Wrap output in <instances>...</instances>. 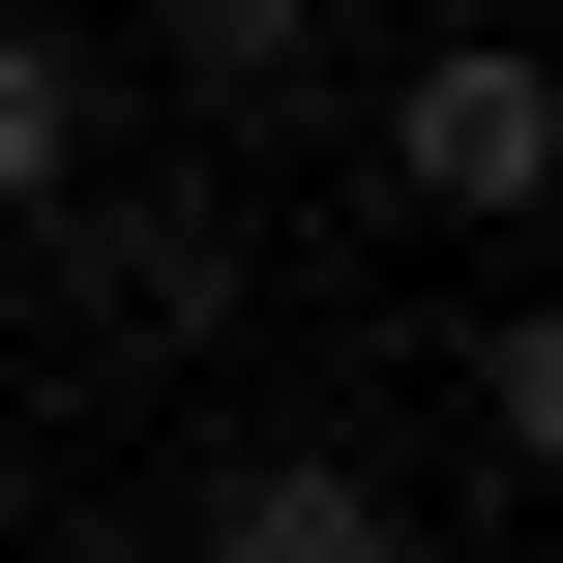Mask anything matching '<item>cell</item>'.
<instances>
[{
	"mask_svg": "<svg viewBox=\"0 0 563 563\" xmlns=\"http://www.w3.org/2000/svg\"><path fill=\"white\" fill-rule=\"evenodd\" d=\"M208 563H416V475L327 445V416H267V445H208Z\"/></svg>",
	"mask_w": 563,
	"mask_h": 563,
	"instance_id": "obj_2",
	"label": "cell"
},
{
	"mask_svg": "<svg viewBox=\"0 0 563 563\" xmlns=\"http://www.w3.org/2000/svg\"><path fill=\"white\" fill-rule=\"evenodd\" d=\"M534 59H563V0H534Z\"/></svg>",
	"mask_w": 563,
	"mask_h": 563,
	"instance_id": "obj_8",
	"label": "cell"
},
{
	"mask_svg": "<svg viewBox=\"0 0 563 563\" xmlns=\"http://www.w3.org/2000/svg\"><path fill=\"white\" fill-rule=\"evenodd\" d=\"M0 563H30V416H0Z\"/></svg>",
	"mask_w": 563,
	"mask_h": 563,
	"instance_id": "obj_7",
	"label": "cell"
},
{
	"mask_svg": "<svg viewBox=\"0 0 563 563\" xmlns=\"http://www.w3.org/2000/svg\"><path fill=\"white\" fill-rule=\"evenodd\" d=\"M475 445H505V475H563V297H505V327H475Z\"/></svg>",
	"mask_w": 563,
	"mask_h": 563,
	"instance_id": "obj_6",
	"label": "cell"
},
{
	"mask_svg": "<svg viewBox=\"0 0 563 563\" xmlns=\"http://www.w3.org/2000/svg\"><path fill=\"white\" fill-rule=\"evenodd\" d=\"M386 208H445V238H534L563 208V59L534 30H416L386 59Z\"/></svg>",
	"mask_w": 563,
	"mask_h": 563,
	"instance_id": "obj_1",
	"label": "cell"
},
{
	"mask_svg": "<svg viewBox=\"0 0 563 563\" xmlns=\"http://www.w3.org/2000/svg\"><path fill=\"white\" fill-rule=\"evenodd\" d=\"M59 178H89V59L0 0V238H59Z\"/></svg>",
	"mask_w": 563,
	"mask_h": 563,
	"instance_id": "obj_5",
	"label": "cell"
},
{
	"mask_svg": "<svg viewBox=\"0 0 563 563\" xmlns=\"http://www.w3.org/2000/svg\"><path fill=\"white\" fill-rule=\"evenodd\" d=\"M59 238H89V327H119V356L238 327V238H208V208H148V178H59Z\"/></svg>",
	"mask_w": 563,
	"mask_h": 563,
	"instance_id": "obj_3",
	"label": "cell"
},
{
	"mask_svg": "<svg viewBox=\"0 0 563 563\" xmlns=\"http://www.w3.org/2000/svg\"><path fill=\"white\" fill-rule=\"evenodd\" d=\"M148 59H178L208 119H297V89L356 59V0H148Z\"/></svg>",
	"mask_w": 563,
	"mask_h": 563,
	"instance_id": "obj_4",
	"label": "cell"
}]
</instances>
